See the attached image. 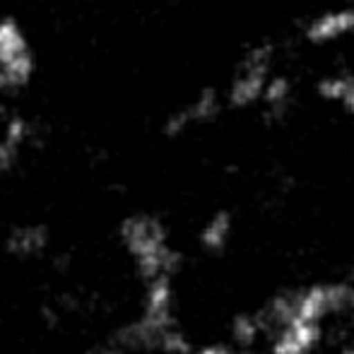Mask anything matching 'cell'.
<instances>
[{"label":"cell","mask_w":354,"mask_h":354,"mask_svg":"<svg viewBox=\"0 0 354 354\" xmlns=\"http://www.w3.org/2000/svg\"><path fill=\"white\" fill-rule=\"evenodd\" d=\"M174 280L162 277L145 284L142 308L138 318L116 328L104 337L97 347L84 354H136V352H164V354H188L191 342L178 328L174 313Z\"/></svg>","instance_id":"6da1fadb"},{"label":"cell","mask_w":354,"mask_h":354,"mask_svg":"<svg viewBox=\"0 0 354 354\" xmlns=\"http://www.w3.org/2000/svg\"><path fill=\"white\" fill-rule=\"evenodd\" d=\"M118 241L133 261L138 277L147 284L181 270L183 258L169 241V229L157 214L136 212L118 224Z\"/></svg>","instance_id":"7a4b0ae2"},{"label":"cell","mask_w":354,"mask_h":354,"mask_svg":"<svg viewBox=\"0 0 354 354\" xmlns=\"http://www.w3.org/2000/svg\"><path fill=\"white\" fill-rule=\"evenodd\" d=\"M37 73V56L19 19L0 17V113L8 102L19 94Z\"/></svg>","instance_id":"3957f363"},{"label":"cell","mask_w":354,"mask_h":354,"mask_svg":"<svg viewBox=\"0 0 354 354\" xmlns=\"http://www.w3.org/2000/svg\"><path fill=\"white\" fill-rule=\"evenodd\" d=\"M272 58H275L272 44H258V46L248 48L227 92V99L234 109H246L261 102L266 82L270 80Z\"/></svg>","instance_id":"277c9868"},{"label":"cell","mask_w":354,"mask_h":354,"mask_svg":"<svg viewBox=\"0 0 354 354\" xmlns=\"http://www.w3.org/2000/svg\"><path fill=\"white\" fill-rule=\"evenodd\" d=\"M354 306V287L345 282H323L299 289L297 316L304 323H323L335 313H350Z\"/></svg>","instance_id":"5b68a950"},{"label":"cell","mask_w":354,"mask_h":354,"mask_svg":"<svg viewBox=\"0 0 354 354\" xmlns=\"http://www.w3.org/2000/svg\"><path fill=\"white\" fill-rule=\"evenodd\" d=\"M219 109H222V97H219V92L212 87H205L203 92L196 94V99H191L186 106L176 109V111L167 118V123H164V136L178 138L186 131H191V128L201 126V123H210L219 113Z\"/></svg>","instance_id":"8992f818"},{"label":"cell","mask_w":354,"mask_h":354,"mask_svg":"<svg viewBox=\"0 0 354 354\" xmlns=\"http://www.w3.org/2000/svg\"><path fill=\"white\" fill-rule=\"evenodd\" d=\"M323 337L321 323L294 321L272 335V354H311Z\"/></svg>","instance_id":"52a82bcc"},{"label":"cell","mask_w":354,"mask_h":354,"mask_svg":"<svg viewBox=\"0 0 354 354\" xmlns=\"http://www.w3.org/2000/svg\"><path fill=\"white\" fill-rule=\"evenodd\" d=\"M48 243H51L48 229L44 227V224L27 222V224H17L15 229H10L5 248H8L10 256L22 258V261H32V258H39L46 253Z\"/></svg>","instance_id":"ba28073f"},{"label":"cell","mask_w":354,"mask_h":354,"mask_svg":"<svg viewBox=\"0 0 354 354\" xmlns=\"http://www.w3.org/2000/svg\"><path fill=\"white\" fill-rule=\"evenodd\" d=\"M354 32V8L323 12L306 24V39L311 44H330Z\"/></svg>","instance_id":"9c48e42d"},{"label":"cell","mask_w":354,"mask_h":354,"mask_svg":"<svg viewBox=\"0 0 354 354\" xmlns=\"http://www.w3.org/2000/svg\"><path fill=\"white\" fill-rule=\"evenodd\" d=\"M297 308H299V289L297 292H280L277 297H272L263 306V311L258 313L263 333H268L272 337L275 333H280L287 326H292L294 321H299Z\"/></svg>","instance_id":"30bf717a"},{"label":"cell","mask_w":354,"mask_h":354,"mask_svg":"<svg viewBox=\"0 0 354 354\" xmlns=\"http://www.w3.org/2000/svg\"><path fill=\"white\" fill-rule=\"evenodd\" d=\"M34 131L29 126V121L19 116H12L3 128V136H0V174H8L15 164L19 162L24 147L32 140Z\"/></svg>","instance_id":"8fae6325"},{"label":"cell","mask_w":354,"mask_h":354,"mask_svg":"<svg viewBox=\"0 0 354 354\" xmlns=\"http://www.w3.org/2000/svg\"><path fill=\"white\" fill-rule=\"evenodd\" d=\"M292 82H289V77H270L266 82V89H263V104H266V113L268 118H272V121H282L284 116H287L289 106H292Z\"/></svg>","instance_id":"7c38bea8"},{"label":"cell","mask_w":354,"mask_h":354,"mask_svg":"<svg viewBox=\"0 0 354 354\" xmlns=\"http://www.w3.org/2000/svg\"><path fill=\"white\" fill-rule=\"evenodd\" d=\"M234 232V222H232V214L219 210L214 212L201 229V246L210 253H219L224 246L229 243V236Z\"/></svg>","instance_id":"4fadbf2b"},{"label":"cell","mask_w":354,"mask_h":354,"mask_svg":"<svg viewBox=\"0 0 354 354\" xmlns=\"http://www.w3.org/2000/svg\"><path fill=\"white\" fill-rule=\"evenodd\" d=\"M318 94L328 102H337L342 104L347 113L354 116V77L347 73H337V75H328L318 82Z\"/></svg>","instance_id":"5bb4252c"},{"label":"cell","mask_w":354,"mask_h":354,"mask_svg":"<svg viewBox=\"0 0 354 354\" xmlns=\"http://www.w3.org/2000/svg\"><path fill=\"white\" fill-rule=\"evenodd\" d=\"M263 335L261 321H258V313H239L232 321V340L234 347L246 352L248 347H253L258 342V337Z\"/></svg>","instance_id":"9a60e30c"},{"label":"cell","mask_w":354,"mask_h":354,"mask_svg":"<svg viewBox=\"0 0 354 354\" xmlns=\"http://www.w3.org/2000/svg\"><path fill=\"white\" fill-rule=\"evenodd\" d=\"M188 354H246L239 347L232 345H222V342H214V345H205V347H191Z\"/></svg>","instance_id":"2e32d148"},{"label":"cell","mask_w":354,"mask_h":354,"mask_svg":"<svg viewBox=\"0 0 354 354\" xmlns=\"http://www.w3.org/2000/svg\"><path fill=\"white\" fill-rule=\"evenodd\" d=\"M342 354H354V347H347V350L342 352Z\"/></svg>","instance_id":"e0dca14e"},{"label":"cell","mask_w":354,"mask_h":354,"mask_svg":"<svg viewBox=\"0 0 354 354\" xmlns=\"http://www.w3.org/2000/svg\"><path fill=\"white\" fill-rule=\"evenodd\" d=\"M350 316H352V321H354V306L350 308Z\"/></svg>","instance_id":"ac0fdd59"}]
</instances>
